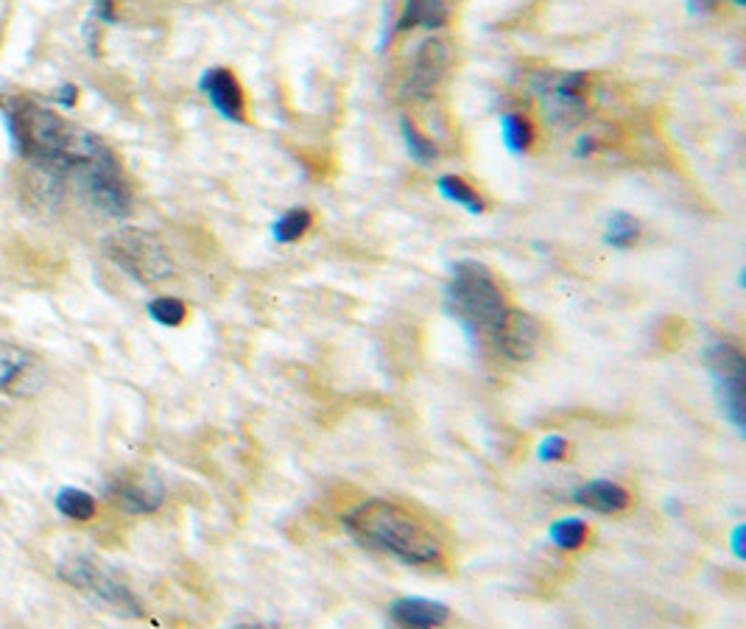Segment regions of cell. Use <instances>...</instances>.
<instances>
[{"label":"cell","mask_w":746,"mask_h":629,"mask_svg":"<svg viewBox=\"0 0 746 629\" xmlns=\"http://www.w3.org/2000/svg\"><path fill=\"white\" fill-rule=\"evenodd\" d=\"M640 238V221L629 213H612V219L607 221V247L615 249H626L632 247Z\"/></svg>","instance_id":"cell-22"},{"label":"cell","mask_w":746,"mask_h":629,"mask_svg":"<svg viewBox=\"0 0 746 629\" xmlns=\"http://www.w3.org/2000/svg\"><path fill=\"white\" fill-rule=\"evenodd\" d=\"M104 252L115 266H121L129 277H135L137 283H146V286H157L177 272L174 258L165 249L163 241L149 230H140V227L115 230L104 241Z\"/></svg>","instance_id":"cell-4"},{"label":"cell","mask_w":746,"mask_h":629,"mask_svg":"<svg viewBox=\"0 0 746 629\" xmlns=\"http://www.w3.org/2000/svg\"><path fill=\"white\" fill-rule=\"evenodd\" d=\"M548 537L562 551H576L587 543V523L582 518H562L551 526Z\"/></svg>","instance_id":"cell-23"},{"label":"cell","mask_w":746,"mask_h":629,"mask_svg":"<svg viewBox=\"0 0 746 629\" xmlns=\"http://www.w3.org/2000/svg\"><path fill=\"white\" fill-rule=\"evenodd\" d=\"M537 456H540V462H562L568 456V439L557 437V434L545 437L537 448Z\"/></svg>","instance_id":"cell-25"},{"label":"cell","mask_w":746,"mask_h":629,"mask_svg":"<svg viewBox=\"0 0 746 629\" xmlns=\"http://www.w3.org/2000/svg\"><path fill=\"white\" fill-rule=\"evenodd\" d=\"M450 6L445 0H403V12L397 17V31L411 28H445Z\"/></svg>","instance_id":"cell-16"},{"label":"cell","mask_w":746,"mask_h":629,"mask_svg":"<svg viewBox=\"0 0 746 629\" xmlns=\"http://www.w3.org/2000/svg\"><path fill=\"white\" fill-rule=\"evenodd\" d=\"M733 3H735V6H744L746 0H733Z\"/></svg>","instance_id":"cell-31"},{"label":"cell","mask_w":746,"mask_h":629,"mask_svg":"<svg viewBox=\"0 0 746 629\" xmlns=\"http://www.w3.org/2000/svg\"><path fill=\"white\" fill-rule=\"evenodd\" d=\"M531 90L543 98L545 112L557 126L570 129V126L582 124L587 118V98H584V93H587V73H579V70L557 73V76L554 73H537L531 79Z\"/></svg>","instance_id":"cell-8"},{"label":"cell","mask_w":746,"mask_h":629,"mask_svg":"<svg viewBox=\"0 0 746 629\" xmlns=\"http://www.w3.org/2000/svg\"><path fill=\"white\" fill-rule=\"evenodd\" d=\"M56 574H59L62 582L84 590L87 596L104 602L112 610L123 613V616H140V604L132 596V590L126 588L121 579H115V576L109 574L107 568H101L93 557H70V560H62L59 568H56Z\"/></svg>","instance_id":"cell-6"},{"label":"cell","mask_w":746,"mask_h":629,"mask_svg":"<svg viewBox=\"0 0 746 629\" xmlns=\"http://www.w3.org/2000/svg\"><path fill=\"white\" fill-rule=\"evenodd\" d=\"M705 364L713 375L716 397L724 417L735 425L738 434H744V356L730 342H716L707 347Z\"/></svg>","instance_id":"cell-7"},{"label":"cell","mask_w":746,"mask_h":629,"mask_svg":"<svg viewBox=\"0 0 746 629\" xmlns=\"http://www.w3.org/2000/svg\"><path fill=\"white\" fill-rule=\"evenodd\" d=\"M313 227V213L305 207H294L274 221L272 235L277 244H294Z\"/></svg>","instance_id":"cell-19"},{"label":"cell","mask_w":746,"mask_h":629,"mask_svg":"<svg viewBox=\"0 0 746 629\" xmlns=\"http://www.w3.org/2000/svg\"><path fill=\"white\" fill-rule=\"evenodd\" d=\"M400 132H403V140H406V149L411 154V160L420 165H434L436 157H439V149L434 146V140H428V137L422 135L417 124L403 115L400 118Z\"/></svg>","instance_id":"cell-20"},{"label":"cell","mask_w":746,"mask_h":629,"mask_svg":"<svg viewBox=\"0 0 746 629\" xmlns=\"http://www.w3.org/2000/svg\"><path fill=\"white\" fill-rule=\"evenodd\" d=\"M76 98H79V90H76L73 84L59 87V93H56V101H59L62 107H73V104H76Z\"/></svg>","instance_id":"cell-27"},{"label":"cell","mask_w":746,"mask_h":629,"mask_svg":"<svg viewBox=\"0 0 746 629\" xmlns=\"http://www.w3.org/2000/svg\"><path fill=\"white\" fill-rule=\"evenodd\" d=\"M573 501L584 509H593V512H601V515H615V512H624L629 506V493H626L621 484L607 479L590 481L579 487L573 493Z\"/></svg>","instance_id":"cell-15"},{"label":"cell","mask_w":746,"mask_h":629,"mask_svg":"<svg viewBox=\"0 0 746 629\" xmlns=\"http://www.w3.org/2000/svg\"><path fill=\"white\" fill-rule=\"evenodd\" d=\"M436 188L448 202L464 207L467 213H484V207H487L481 193L475 191L473 185H467L462 177H439L436 179Z\"/></svg>","instance_id":"cell-18"},{"label":"cell","mask_w":746,"mask_h":629,"mask_svg":"<svg viewBox=\"0 0 746 629\" xmlns=\"http://www.w3.org/2000/svg\"><path fill=\"white\" fill-rule=\"evenodd\" d=\"M76 174H79V182H82L87 199L101 213H107L112 219L129 216V210H132V191H129V182L123 177L115 154L107 146H101V149L95 151L93 157Z\"/></svg>","instance_id":"cell-5"},{"label":"cell","mask_w":746,"mask_h":629,"mask_svg":"<svg viewBox=\"0 0 746 629\" xmlns=\"http://www.w3.org/2000/svg\"><path fill=\"white\" fill-rule=\"evenodd\" d=\"M48 372L40 358L17 344L0 342V392L14 397H31L45 389Z\"/></svg>","instance_id":"cell-9"},{"label":"cell","mask_w":746,"mask_h":629,"mask_svg":"<svg viewBox=\"0 0 746 629\" xmlns=\"http://www.w3.org/2000/svg\"><path fill=\"white\" fill-rule=\"evenodd\" d=\"M163 484L157 476H137V479H118L109 484V498L115 504L121 506L123 512L129 515H146V512H154L163 504Z\"/></svg>","instance_id":"cell-12"},{"label":"cell","mask_w":746,"mask_h":629,"mask_svg":"<svg viewBox=\"0 0 746 629\" xmlns=\"http://www.w3.org/2000/svg\"><path fill=\"white\" fill-rule=\"evenodd\" d=\"M344 529L355 543L408 565L442 560V543L417 515L394 501L369 498L344 515Z\"/></svg>","instance_id":"cell-2"},{"label":"cell","mask_w":746,"mask_h":629,"mask_svg":"<svg viewBox=\"0 0 746 629\" xmlns=\"http://www.w3.org/2000/svg\"><path fill=\"white\" fill-rule=\"evenodd\" d=\"M6 124L20 157L37 163L51 174H76L104 143L68 118L45 110L34 101H14Z\"/></svg>","instance_id":"cell-1"},{"label":"cell","mask_w":746,"mask_h":629,"mask_svg":"<svg viewBox=\"0 0 746 629\" xmlns=\"http://www.w3.org/2000/svg\"><path fill=\"white\" fill-rule=\"evenodd\" d=\"M710 9H716V0H691V12L705 14Z\"/></svg>","instance_id":"cell-30"},{"label":"cell","mask_w":746,"mask_h":629,"mask_svg":"<svg viewBox=\"0 0 746 629\" xmlns=\"http://www.w3.org/2000/svg\"><path fill=\"white\" fill-rule=\"evenodd\" d=\"M492 342L509 361H529L540 350L543 325L526 311H512L509 308L498 330H495Z\"/></svg>","instance_id":"cell-10"},{"label":"cell","mask_w":746,"mask_h":629,"mask_svg":"<svg viewBox=\"0 0 746 629\" xmlns=\"http://www.w3.org/2000/svg\"><path fill=\"white\" fill-rule=\"evenodd\" d=\"M596 151V135H582L576 143V157H587Z\"/></svg>","instance_id":"cell-28"},{"label":"cell","mask_w":746,"mask_h":629,"mask_svg":"<svg viewBox=\"0 0 746 629\" xmlns=\"http://www.w3.org/2000/svg\"><path fill=\"white\" fill-rule=\"evenodd\" d=\"M93 17H98L101 23L112 26V23H115V0H95Z\"/></svg>","instance_id":"cell-26"},{"label":"cell","mask_w":746,"mask_h":629,"mask_svg":"<svg viewBox=\"0 0 746 629\" xmlns=\"http://www.w3.org/2000/svg\"><path fill=\"white\" fill-rule=\"evenodd\" d=\"M56 509L65 515V518L73 520H90L95 515V501L93 495L84 493L79 487H65L56 493Z\"/></svg>","instance_id":"cell-21"},{"label":"cell","mask_w":746,"mask_h":629,"mask_svg":"<svg viewBox=\"0 0 746 629\" xmlns=\"http://www.w3.org/2000/svg\"><path fill=\"white\" fill-rule=\"evenodd\" d=\"M445 311L467 330L470 339L475 336L492 339L509 308L498 280L487 266L475 260H462L453 266L450 283L445 286Z\"/></svg>","instance_id":"cell-3"},{"label":"cell","mask_w":746,"mask_h":629,"mask_svg":"<svg viewBox=\"0 0 746 629\" xmlns=\"http://www.w3.org/2000/svg\"><path fill=\"white\" fill-rule=\"evenodd\" d=\"M389 618L400 627H442L450 618L448 604L434 602V599H422V596H411V599H397L389 607Z\"/></svg>","instance_id":"cell-14"},{"label":"cell","mask_w":746,"mask_h":629,"mask_svg":"<svg viewBox=\"0 0 746 629\" xmlns=\"http://www.w3.org/2000/svg\"><path fill=\"white\" fill-rule=\"evenodd\" d=\"M501 137L503 146L512 154H526L534 143V126L529 118L517 115V112H503L501 115Z\"/></svg>","instance_id":"cell-17"},{"label":"cell","mask_w":746,"mask_h":629,"mask_svg":"<svg viewBox=\"0 0 746 629\" xmlns=\"http://www.w3.org/2000/svg\"><path fill=\"white\" fill-rule=\"evenodd\" d=\"M202 93L210 98V104L216 107L227 121H244L246 118V96L241 90V82L235 79V73L227 68H210L202 76Z\"/></svg>","instance_id":"cell-13"},{"label":"cell","mask_w":746,"mask_h":629,"mask_svg":"<svg viewBox=\"0 0 746 629\" xmlns=\"http://www.w3.org/2000/svg\"><path fill=\"white\" fill-rule=\"evenodd\" d=\"M450 65V48L442 40H425L417 48L408 68L406 90L414 98H431L439 82L445 79Z\"/></svg>","instance_id":"cell-11"},{"label":"cell","mask_w":746,"mask_h":629,"mask_svg":"<svg viewBox=\"0 0 746 629\" xmlns=\"http://www.w3.org/2000/svg\"><path fill=\"white\" fill-rule=\"evenodd\" d=\"M744 534H746L744 523H741V526H735V532H733V551H735V557H738V560H744V557H746V551H744Z\"/></svg>","instance_id":"cell-29"},{"label":"cell","mask_w":746,"mask_h":629,"mask_svg":"<svg viewBox=\"0 0 746 629\" xmlns=\"http://www.w3.org/2000/svg\"><path fill=\"white\" fill-rule=\"evenodd\" d=\"M149 316L154 322L165 325V328H177V325L185 322L188 308H185V302L177 300V297H157V300L149 302Z\"/></svg>","instance_id":"cell-24"}]
</instances>
